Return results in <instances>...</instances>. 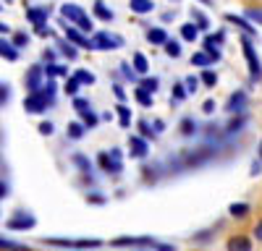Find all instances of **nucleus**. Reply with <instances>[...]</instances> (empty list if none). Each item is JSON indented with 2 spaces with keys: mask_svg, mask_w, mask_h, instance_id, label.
Segmentation results:
<instances>
[{
  "mask_svg": "<svg viewBox=\"0 0 262 251\" xmlns=\"http://www.w3.org/2000/svg\"><path fill=\"white\" fill-rule=\"evenodd\" d=\"M60 16H63L66 24H76V29H79V32H92V18L86 16L79 6H74V3L60 6Z\"/></svg>",
  "mask_w": 262,
  "mask_h": 251,
  "instance_id": "obj_1",
  "label": "nucleus"
},
{
  "mask_svg": "<svg viewBox=\"0 0 262 251\" xmlns=\"http://www.w3.org/2000/svg\"><path fill=\"white\" fill-rule=\"evenodd\" d=\"M42 243L58 246V248H100V238H42Z\"/></svg>",
  "mask_w": 262,
  "mask_h": 251,
  "instance_id": "obj_2",
  "label": "nucleus"
},
{
  "mask_svg": "<svg viewBox=\"0 0 262 251\" xmlns=\"http://www.w3.org/2000/svg\"><path fill=\"white\" fill-rule=\"evenodd\" d=\"M92 50H118L123 47V37L118 34H111V32H97L95 39H90Z\"/></svg>",
  "mask_w": 262,
  "mask_h": 251,
  "instance_id": "obj_3",
  "label": "nucleus"
},
{
  "mask_svg": "<svg viewBox=\"0 0 262 251\" xmlns=\"http://www.w3.org/2000/svg\"><path fill=\"white\" fill-rule=\"evenodd\" d=\"M34 225H37V217L32 212H27V209H18L16 215H11L6 220V228H11V230H32Z\"/></svg>",
  "mask_w": 262,
  "mask_h": 251,
  "instance_id": "obj_4",
  "label": "nucleus"
},
{
  "mask_svg": "<svg viewBox=\"0 0 262 251\" xmlns=\"http://www.w3.org/2000/svg\"><path fill=\"white\" fill-rule=\"evenodd\" d=\"M50 105H53V99H48L45 94L37 89V92H29V94H27V99H24V110H27V113H42V110H48Z\"/></svg>",
  "mask_w": 262,
  "mask_h": 251,
  "instance_id": "obj_5",
  "label": "nucleus"
},
{
  "mask_svg": "<svg viewBox=\"0 0 262 251\" xmlns=\"http://www.w3.org/2000/svg\"><path fill=\"white\" fill-rule=\"evenodd\" d=\"M111 246H116V248H131V246H149V248H155V241H152L149 236H121V238H113Z\"/></svg>",
  "mask_w": 262,
  "mask_h": 251,
  "instance_id": "obj_6",
  "label": "nucleus"
},
{
  "mask_svg": "<svg viewBox=\"0 0 262 251\" xmlns=\"http://www.w3.org/2000/svg\"><path fill=\"white\" fill-rule=\"evenodd\" d=\"M242 47H244V55H247V63H249V73H252V79L257 81V79H259V58H257V53H254V45L249 42V37L242 39Z\"/></svg>",
  "mask_w": 262,
  "mask_h": 251,
  "instance_id": "obj_7",
  "label": "nucleus"
},
{
  "mask_svg": "<svg viewBox=\"0 0 262 251\" xmlns=\"http://www.w3.org/2000/svg\"><path fill=\"white\" fill-rule=\"evenodd\" d=\"M63 29H66V42H69V45H74V47H84V50H92L90 39H86L76 27H69V24L63 21Z\"/></svg>",
  "mask_w": 262,
  "mask_h": 251,
  "instance_id": "obj_8",
  "label": "nucleus"
},
{
  "mask_svg": "<svg viewBox=\"0 0 262 251\" xmlns=\"http://www.w3.org/2000/svg\"><path fill=\"white\" fill-rule=\"evenodd\" d=\"M221 42H223V32H217V34H212V37H207L205 39V55H210L212 60H221V47H217V45H221Z\"/></svg>",
  "mask_w": 262,
  "mask_h": 251,
  "instance_id": "obj_9",
  "label": "nucleus"
},
{
  "mask_svg": "<svg viewBox=\"0 0 262 251\" xmlns=\"http://www.w3.org/2000/svg\"><path fill=\"white\" fill-rule=\"evenodd\" d=\"M147 152H149V144L142 136H131L128 139V155L131 157H139L142 160V157H147Z\"/></svg>",
  "mask_w": 262,
  "mask_h": 251,
  "instance_id": "obj_10",
  "label": "nucleus"
},
{
  "mask_svg": "<svg viewBox=\"0 0 262 251\" xmlns=\"http://www.w3.org/2000/svg\"><path fill=\"white\" fill-rule=\"evenodd\" d=\"M42 79H45V73H42V66H32L29 71H27V89L29 92H37L39 87H42Z\"/></svg>",
  "mask_w": 262,
  "mask_h": 251,
  "instance_id": "obj_11",
  "label": "nucleus"
},
{
  "mask_svg": "<svg viewBox=\"0 0 262 251\" xmlns=\"http://www.w3.org/2000/svg\"><path fill=\"white\" fill-rule=\"evenodd\" d=\"M27 18L39 29V27H45V21H48V11L45 8H29L27 11Z\"/></svg>",
  "mask_w": 262,
  "mask_h": 251,
  "instance_id": "obj_12",
  "label": "nucleus"
},
{
  "mask_svg": "<svg viewBox=\"0 0 262 251\" xmlns=\"http://www.w3.org/2000/svg\"><path fill=\"white\" fill-rule=\"evenodd\" d=\"M228 251H252V243H249V238H244V236H233V238L228 241Z\"/></svg>",
  "mask_w": 262,
  "mask_h": 251,
  "instance_id": "obj_13",
  "label": "nucleus"
},
{
  "mask_svg": "<svg viewBox=\"0 0 262 251\" xmlns=\"http://www.w3.org/2000/svg\"><path fill=\"white\" fill-rule=\"evenodd\" d=\"M42 73H45L48 79H55V76H66V73H69V68H66V66H58V63H48V66L42 68Z\"/></svg>",
  "mask_w": 262,
  "mask_h": 251,
  "instance_id": "obj_14",
  "label": "nucleus"
},
{
  "mask_svg": "<svg viewBox=\"0 0 262 251\" xmlns=\"http://www.w3.org/2000/svg\"><path fill=\"white\" fill-rule=\"evenodd\" d=\"M226 18L231 21V24H236L238 29H244L247 34H254V24H249V21H247V18H242V16H233V13H228Z\"/></svg>",
  "mask_w": 262,
  "mask_h": 251,
  "instance_id": "obj_15",
  "label": "nucleus"
},
{
  "mask_svg": "<svg viewBox=\"0 0 262 251\" xmlns=\"http://www.w3.org/2000/svg\"><path fill=\"white\" fill-rule=\"evenodd\" d=\"M0 55H3L6 60H18V50L6 39H0Z\"/></svg>",
  "mask_w": 262,
  "mask_h": 251,
  "instance_id": "obj_16",
  "label": "nucleus"
},
{
  "mask_svg": "<svg viewBox=\"0 0 262 251\" xmlns=\"http://www.w3.org/2000/svg\"><path fill=\"white\" fill-rule=\"evenodd\" d=\"M131 11L134 13H149L152 8H155V3H152V0H131Z\"/></svg>",
  "mask_w": 262,
  "mask_h": 251,
  "instance_id": "obj_17",
  "label": "nucleus"
},
{
  "mask_svg": "<svg viewBox=\"0 0 262 251\" xmlns=\"http://www.w3.org/2000/svg\"><path fill=\"white\" fill-rule=\"evenodd\" d=\"M95 16L97 18H102V21H113V11L107 8L102 0H95Z\"/></svg>",
  "mask_w": 262,
  "mask_h": 251,
  "instance_id": "obj_18",
  "label": "nucleus"
},
{
  "mask_svg": "<svg viewBox=\"0 0 262 251\" xmlns=\"http://www.w3.org/2000/svg\"><path fill=\"white\" fill-rule=\"evenodd\" d=\"M147 39H149V45H165L168 34H165V29H149L147 32Z\"/></svg>",
  "mask_w": 262,
  "mask_h": 251,
  "instance_id": "obj_19",
  "label": "nucleus"
},
{
  "mask_svg": "<svg viewBox=\"0 0 262 251\" xmlns=\"http://www.w3.org/2000/svg\"><path fill=\"white\" fill-rule=\"evenodd\" d=\"M134 73H147L149 71V60H147V55H142V53H137L134 55V68H131Z\"/></svg>",
  "mask_w": 262,
  "mask_h": 251,
  "instance_id": "obj_20",
  "label": "nucleus"
},
{
  "mask_svg": "<svg viewBox=\"0 0 262 251\" xmlns=\"http://www.w3.org/2000/svg\"><path fill=\"white\" fill-rule=\"evenodd\" d=\"M74 79H76L79 87H81V84H90V87L95 84V73H92V71H86V68H79V71L74 73Z\"/></svg>",
  "mask_w": 262,
  "mask_h": 251,
  "instance_id": "obj_21",
  "label": "nucleus"
},
{
  "mask_svg": "<svg viewBox=\"0 0 262 251\" xmlns=\"http://www.w3.org/2000/svg\"><path fill=\"white\" fill-rule=\"evenodd\" d=\"M244 102H247L244 92H236V94L231 97V102H228V113H236V110H242V108H244Z\"/></svg>",
  "mask_w": 262,
  "mask_h": 251,
  "instance_id": "obj_22",
  "label": "nucleus"
},
{
  "mask_svg": "<svg viewBox=\"0 0 262 251\" xmlns=\"http://www.w3.org/2000/svg\"><path fill=\"white\" fill-rule=\"evenodd\" d=\"M191 63H194V66H200V68H210L215 60H212L210 55H205V53H194V55H191Z\"/></svg>",
  "mask_w": 262,
  "mask_h": 251,
  "instance_id": "obj_23",
  "label": "nucleus"
},
{
  "mask_svg": "<svg viewBox=\"0 0 262 251\" xmlns=\"http://www.w3.org/2000/svg\"><path fill=\"white\" fill-rule=\"evenodd\" d=\"M181 37H184L186 42H194L196 37H200V29H196L194 24H184V27H181Z\"/></svg>",
  "mask_w": 262,
  "mask_h": 251,
  "instance_id": "obj_24",
  "label": "nucleus"
},
{
  "mask_svg": "<svg viewBox=\"0 0 262 251\" xmlns=\"http://www.w3.org/2000/svg\"><path fill=\"white\" fill-rule=\"evenodd\" d=\"M100 123V118L92 113V110H86V113H81V126L84 129H95V126Z\"/></svg>",
  "mask_w": 262,
  "mask_h": 251,
  "instance_id": "obj_25",
  "label": "nucleus"
},
{
  "mask_svg": "<svg viewBox=\"0 0 262 251\" xmlns=\"http://www.w3.org/2000/svg\"><path fill=\"white\" fill-rule=\"evenodd\" d=\"M158 87H160V81H158L155 76H152V79H142V84H139V89H144V92H149V94H155Z\"/></svg>",
  "mask_w": 262,
  "mask_h": 251,
  "instance_id": "obj_26",
  "label": "nucleus"
},
{
  "mask_svg": "<svg viewBox=\"0 0 262 251\" xmlns=\"http://www.w3.org/2000/svg\"><path fill=\"white\" fill-rule=\"evenodd\" d=\"M116 113H118V118H121V126H123V129H128V126H131V110L126 108V105H118Z\"/></svg>",
  "mask_w": 262,
  "mask_h": 251,
  "instance_id": "obj_27",
  "label": "nucleus"
},
{
  "mask_svg": "<svg viewBox=\"0 0 262 251\" xmlns=\"http://www.w3.org/2000/svg\"><path fill=\"white\" fill-rule=\"evenodd\" d=\"M163 47H165V53H168L170 58H179V55H181V45H179L176 39H165Z\"/></svg>",
  "mask_w": 262,
  "mask_h": 251,
  "instance_id": "obj_28",
  "label": "nucleus"
},
{
  "mask_svg": "<svg viewBox=\"0 0 262 251\" xmlns=\"http://www.w3.org/2000/svg\"><path fill=\"white\" fill-rule=\"evenodd\" d=\"M0 251H32V248L21 246V243H13V241H6V238H0Z\"/></svg>",
  "mask_w": 262,
  "mask_h": 251,
  "instance_id": "obj_29",
  "label": "nucleus"
},
{
  "mask_svg": "<svg viewBox=\"0 0 262 251\" xmlns=\"http://www.w3.org/2000/svg\"><path fill=\"white\" fill-rule=\"evenodd\" d=\"M196 79H202L205 87H215V84H217V73H215V71H210V68H205V71H202V76H196Z\"/></svg>",
  "mask_w": 262,
  "mask_h": 251,
  "instance_id": "obj_30",
  "label": "nucleus"
},
{
  "mask_svg": "<svg viewBox=\"0 0 262 251\" xmlns=\"http://www.w3.org/2000/svg\"><path fill=\"white\" fill-rule=\"evenodd\" d=\"M69 136L79 141V139L84 136V126H81V123H76V120H71V123H69Z\"/></svg>",
  "mask_w": 262,
  "mask_h": 251,
  "instance_id": "obj_31",
  "label": "nucleus"
},
{
  "mask_svg": "<svg viewBox=\"0 0 262 251\" xmlns=\"http://www.w3.org/2000/svg\"><path fill=\"white\" fill-rule=\"evenodd\" d=\"M58 50H60L66 58H69V60H74V58H76V47H74V45H69L66 39H63V42H58Z\"/></svg>",
  "mask_w": 262,
  "mask_h": 251,
  "instance_id": "obj_32",
  "label": "nucleus"
},
{
  "mask_svg": "<svg viewBox=\"0 0 262 251\" xmlns=\"http://www.w3.org/2000/svg\"><path fill=\"white\" fill-rule=\"evenodd\" d=\"M228 212L233 215V217H244L247 212H249V204H244V202H238V204H231V209Z\"/></svg>",
  "mask_w": 262,
  "mask_h": 251,
  "instance_id": "obj_33",
  "label": "nucleus"
},
{
  "mask_svg": "<svg viewBox=\"0 0 262 251\" xmlns=\"http://www.w3.org/2000/svg\"><path fill=\"white\" fill-rule=\"evenodd\" d=\"M134 97L139 99V105H142V108H149V105H152V94H149V92H144V89H139V87H137Z\"/></svg>",
  "mask_w": 262,
  "mask_h": 251,
  "instance_id": "obj_34",
  "label": "nucleus"
},
{
  "mask_svg": "<svg viewBox=\"0 0 262 251\" xmlns=\"http://www.w3.org/2000/svg\"><path fill=\"white\" fill-rule=\"evenodd\" d=\"M139 131H142V139L147 141V139H155V131H152V126L147 123V120H139Z\"/></svg>",
  "mask_w": 262,
  "mask_h": 251,
  "instance_id": "obj_35",
  "label": "nucleus"
},
{
  "mask_svg": "<svg viewBox=\"0 0 262 251\" xmlns=\"http://www.w3.org/2000/svg\"><path fill=\"white\" fill-rule=\"evenodd\" d=\"M191 16H194V21H196V24H194L196 29H207V27H210V21H207V16H205V13H200V11H194Z\"/></svg>",
  "mask_w": 262,
  "mask_h": 251,
  "instance_id": "obj_36",
  "label": "nucleus"
},
{
  "mask_svg": "<svg viewBox=\"0 0 262 251\" xmlns=\"http://www.w3.org/2000/svg\"><path fill=\"white\" fill-rule=\"evenodd\" d=\"M11 45H13L16 50H18V47H27V45H29V37H27L24 32H18V34L13 37V42H11Z\"/></svg>",
  "mask_w": 262,
  "mask_h": 251,
  "instance_id": "obj_37",
  "label": "nucleus"
},
{
  "mask_svg": "<svg viewBox=\"0 0 262 251\" xmlns=\"http://www.w3.org/2000/svg\"><path fill=\"white\" fill-rule=\"evenodd\" d=\"M194 131H196L194 120H191V118H184V123H181V134H184V136H191Z\"/></svg>",
  "mask_w": 262,
  "mask_h": 251,
  "instance_id": "obj_38",
  "label": "nucleus"
},
{
  "mask_svg": "<svg viewBox=\"0 0 262 251\" xmlns=\"http://www.w3.org/2000/svg\"><path fill=\"white\" fill-rule=\"evenodd\" d=\"M74 108H76L79 113H86V110H92V108H90V99H84V97H74Z\"/></svg>",
  "mask_w": 262,
  "mask_h": 251,
  "instance_id": "obj_39",
  "label": "nucleus"
},
{
  "mask_svg": "<svg viewBox=\"0 0 262 251\" xmlns=\"http://www.w3.org/2000/svg\"><path fill=\"white\" fill-rule=\"evenodd\" d=\"M74 162H76V167H79V170L90 173V160H86L84 155H74Z\"/></svg>",
  "mask_w": 262,
  "mask_h": 251,
  "instance_id": "obj_40",
  "label": "nucleus"
},
{
  "mask_svg": "<svg viewBox=\"0 0 262 251\" xmlns=\"http://www.w3.org/2000/svg\"><path fill=\"white\" fill-rule=\"evenodd\" d=\"M186 97V89H184V84H173V102H181Z\"/></svg>",
  "mask_w": 262,
  "mask_h": 251,
  "instance_id": "obj_41",
  "label": "nucleus"
},
{
  "mask_svg": "<svg viewBox=\"0 0 262 251\" xmlns=\"http://www.w3.org/2000/svg\"><path fill=\"white\" fill-rule=\"evenodd\" d=\"M76 92H79V84H76V79L71 76L69 81H66V94H71V97H76Z\"/></svg>",
  "mask_w": 262,
  "mask_h": 251,
  "instance_id": "obj_42",
  "label": "nucleus"
},
{
  "mask_svg": "<svg viewBox=\"0 0 262 251\" xmlns=\"http://www.w3.org/2000/svg\"><path fill=\"white\" fill-rule=\"evenodd\" d=\"M196 87H200V79H196V76H189V79L184 81V89H186V92H196Z\"/></svg>",
  "mask_w": 262,
  "mask_h": 251,
  "instance_id": "obj_43",
  "label": "nucleus"
},
{
  "mask_svg": "<svg viewBox=\"0 0 262 251\" xmlns=\"http://www.w3.org/2000/svg\"><path fill=\"white\" fill-rule=\"evenodd\" d=\"M244 126V115H238V118H233V123L228 126V131H238Z\"/></svg>",
  "mask_w": 262,
  "mask_h": 251,
  "instance_id": "obj_44",
  "label": "nucleus"
},
{
  "mask_svg": "<svg viewBox=\"0 0 262 251\" xmlns=\"http://www.w3.org/2000/svg\"><path fill=\"white\" fill-rule=\"evenodd\" d=\"M55 131V126L53 123H39V134H45V136H50Z\"/></svg>",
  "mask_w": 262,
  "mask_h": 251,
  "instance_id": "obj_45",
  "label": "nucleus"
},
{
  "mask_svg": "<svg viewBox=\"0 0 262 251\" xmlns=\"http://www.w3.org/2000/svg\"><path fill=\"white\" fill-rule=\"evenodd\" d=\"M247 18H249V21H254V24H259V8H257V11H254V8H249V11H247Z\"/></svg>",
  "mask_w": 262,
  "mask_h": 251,
  "instance_id": "obj_46",
  "label": "nucleus"
},
{
  "mask_svg": "<svg viewBox=\"0 0 262 251\" xmlns=\"http://www.w3.org/2000/svg\"><path fill=\"white\" fill-rule=\"evenodd\" d=\"M8 97H11V89L8 87H0V105H6Z\"/></svg>",
  "mask_w": 262,
  "mask_h": 251,
  "instance_id": "obj_47",
  "label": "nucleus"
},
{
  "mask_svg": "<svg viewBox=\"0 0 262 251\" xmlns=\"http://www.w3.org/2000/svg\"><path fill=\"white\" fill-rule=\"evenodd\" d=\"M121 71H123V76H126V79H134V76H137L134 71H131V66H128V63H121Z\"/></svg>",
  "mask_w": 262,
  "mask_h": 251,
  "instance_id": "obj_48",
  "label": "nucleus"
},
{
  "mask_svg": "<svg viewBox=\"0 0 262 251\" xmlns=\"http://www.w3.org/2000/svg\"><path fill=\"white\" fill-rule=\"evenodd\" d=\"M155 251H176V246H170V243H155Z\"/></svg>",
  "mask_w": 262,
  "mask_h": 251,
  "instance_id": "obj_49",
  "label": "nucleus"
},
{
  "mask_svg": "<svg viewBox=\"0 0 262 251\" xmlns=\"http://www.w3.org/2000/svg\"><path fill=\"white\" fill-rule=\"evenodd\" d=\"M8 191H11L8 183H6V181H0V199H6V196H8Z\"/></svg>",
  "mask_w": 262,
  "mask_h": 251,
  "instance_id": "obj_50",
  "label": "nucleus"
},
{
  "mask_svg": "<svg viewBox=\"0 0 262 251\" xmlns=\"http://www.w3.org/2000/svg\"><path fill=\"white\" fill-rule=\"evenodd\" d=\"M113 94H116V97L121 99V105H123V99H126V92H123V89L118 87V84H116V87H113Z\"/></svg>",
  "mask_w": 262,
  "mask_h": 251,
  "instance_id": "obj_51",
  "label": "nucleus"
},
{
  "mask_svg": "<svg viewBox=\"0 0 262 251\" xmlns=\"http://www.w3.org/2000/svg\"><path fill=\"white\" fill-rule=\"evenodd\" d=\"M90 202L92 204H105V196L102 194H90Z\"/></svg>",
  "mask_w": 262,
  "mask_h": 251,
  "instance_id": "obj_52",
  "label": "nucleus"
},
{
  "mask_svg": "<svg viewBox=\"0 0 262 251\" xmlns=\"http://www.w3.org/2000/svg\"><path fill=\"white\" fill-rule=\"evenodd\" d=\"M42 58H45L48 63H53L55 60V50H45V53H42Z\"/></svg>",
  "mask_w": 262,
  "mask_h": 251,
  "instance_id": "obj_53",
  "label": "nucleus"
},
{
  "mask_svg": "<svg viewBox=\"0 0 262 251\" xmlns=\"http://www.w3.org/2000/svg\"><path fill=\"white\" fill-rule=\"evenodd\" d=\"M202 110H205V113H212V110H215V102H212V99H207V102L202 105Z\"/></svg>",
  "mask_w": 262,
  "mask_h": 251,
  "instance_id": "obj_54",
  "label": "nucleus"
},
{
  "mask_svg": "<svg viewBox=\"0 0 262 251\" xmlns=\"http://www.w3.org/2000/svg\"><path fill=\"white\" fill-rule=\"evenodd\" d=\"M259 173V160H254V165H252V175H257Z\"/></svg>",
  "mask_w": 262,
  "mask_h": 251,
  "instance_id": "obj_55",
  "label": "nucleus"
},
{
  "mask_svg": "<svg viewBox=\"0 0 262 251\" xmlns=\"http://www.w3.org/2000/svg\"><path fill=\"white\" fill-rule=\"evenodd\" d=\"M8 32V24H0V34H6Z\"/></svg>",
  "mask_w": 262,
  "mask_h": 251,
  "instance_id": "obj_56",
  "label": "nucleus"
},
{
  "mask_svg": "<svg viewBox=\"0 0 262 251\" xmlns=\"http://www.w3.org/2000/svg\"><path fill=\"white\" fill-rule=\"evenodd\" d=\"M200 3H205V6H210V0H200Z\"/></svg>",
  "mask_w": 262,
  "mask_h": 251,
  "instance_id": "obj_57",
  "label": "nucleus"
}]
</instances>
